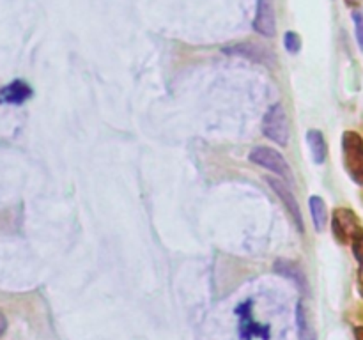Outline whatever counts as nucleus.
<instances>
[{
	"instance_id": "0eeeda50",
	"label": "nucleus",
	"mask_w": 363,
	"mask_h": 340,
	"mask_svg": "<svg viewBox=\"0 0 363 340\" xmlns=\"http://www.w3.org/2000/svg\"><path fill=\"white\" fill-rule=\"evenodd\" d=\"M254 28L255 32H259L264 38H273L277 34V18L273 0H257Z\"/></svg>"
},
{
	"instance_id": "9d476101",
	"label": "nucleus",
	"mask_w": 363,
	"mask_h": 340,
	"mask_svg": "<svg viewBox=\"0 0 363 340\" xmlns=\"http://www.w3.org/2000/svg\"><path fill=\"white\" fill-rule=\"evenodd\" d=\"M275 271L279 275L286 276V278L293 280L298 287L301 289V293L308 289L307 285V276H305V271L300 268V264L293 261H287V259H280V261L275 262Z\"/></svg>"
},
{
	"instance_id": "39448f33",
	"label": "nucleus",
	"mask_w": 363,
	"mask_h": 340,
	"mask_svg": "<svg viewBox=\"0 0 363 340\" xmlns=\"http://www.w3.org/2000/svg\"><path fill=\"white\" fill-rule=\"evenodd\" d=\"M333 236L339 243H353L357 236H360V222L351 209H335L332 218Z\"/></svg>"
},
{
	"instance_id": "1a4fd4ad",
	"label": "nucleus",
	"mask_w": 363,
	"mask_h": 340,
	"mask_svg": "<svg viewBox=\"0 0 363 340\" xmlns=\"http://www.w3.org/2000/svg\"><path fill=\"white\" fill-rule=\"evenodd\" d=\"M223 52L229 53V55L247 57V59L255 60V62H262V64H268L269 60V53L266 52L264 48H261V46L254 45V42H238V45L223 48Z\"/></svg>"
},
{
	"instance_id": "7ed1b4c3",
	"label": "nucleus",
	"mask_w": 363,
	"mask_h": 340,
	"mask_svg": "<svg viewBox=\"0 0 363 340\" xmlns=\"http://www.w3.org/2000/svg\"><path fill=\"white\" fill-rule=\"evenodd\" d=\"M250 162L255 163V165L262 166V169L269 170V172L277 174L280 179H284L286 183L293 184L294 176L293 170H291V165L287 163V159L280 154L277 149L266 147V145H259V147H254L250 151Z\"/></svg>"
},
{
	"instance_id": "423d86ee",
	"label": "nucleus",
	"mask_w": 363,
	"mask_h": 340,
	"mask_svg": "<svg viewBox=\"0 0 363 340\" xmlns=\"http://www.w3.org/2000/svg\"><path fill=\"white\" fill-rule=\"evenodd\" d=\"M266 181H268L269 188H272L273 191H275L277 195H279V198L282 200V204L286 205L287 212L291 215V218H293V222L296 223L298 230L300 232H303L305 229V223H303V215H301V209H300V204H298L296 197H294L293 190L289 188V183H286L284 179H275V177H266Z\"/></svg>"
},
{
	"instance_id": "f257e3e1",
	"label": "nucleus",
	"mask_w": 363,
	"mask_h": 340,
	"mask_svg": "<svg viewBox=\"0 0 363 340\" xmlns=\"http://www.w3.org/2000/svg\"><path fill=\"white\" fill-rule=\"evenodd\" d=\"M342 159L347 176L358 186H363V138L357 131L342 135Z\"/></svg>"
},
{
	"instance_id": "f8f14e48",
	"label": "nucleus",
	"mask_w": 363,
	"mask_h": 340,
	"mask_svg": "<svg viewBox=\"0 0 363 340\" xmlns=\"http://www.w3.org/2000/svg\"><path fill=\"white\" fill-rule=\"evenodd\" d=\"M296 328L300 340H318V333L312 326L307 308H305V303L301 300L296 305Z\"/></svg>"
},
{
	"instance_id": "ddd939ff",
	"label": "nucleus",
	"mask_w": 363,
	"mask_h": 340,
	"mask_svg": "<svg viewBox=\"0 0 363 340\" xmlns=\"http://www.w3.org/2000/svg\"><path fill=\"white\" fill-rule=\"evenodd\" d=\"M308 209H311V216L315 230L323 232L326 227V222H328V208H326V202L319 195H311L308 197Z\"/></svg>"
},
{
	"instance_id": "dca6fc26",
	"label": "nucleus",
	"mask_w": 363,
	"mask_h": 340,
	"mask_svg": "<svg viewBox=\"0 0 363 340\" xmlns=\"http://www.w3.org/2000/svg\"><path fill=\"white\" fill-rule=\"evenodd\" d=\"M354 30H357V41L360 50L363 52V11H354L353 13Z\"/></svg>"
},
{
	"instance_id": "f3484780",
	"label": "nucleus",
	"mask_w": 363,
	"mask_h": 340,
	"mask_svg": "<svg viewBox=\"0 0 363 340\" xmlns=\"http://www.w3.org/2000/svg\"><path fill=\"white\" fill-rule=\"evenodd\" d=\"M6 329H7V321H6V317H4L2 312H0V336L6 333Z\"/></svg>"
},
{
	"instance_id": "f03ea898",
	"label": "nucleus",
	"mask_w": 363,
	"mask_h": 340,
	"mask_svg": "<svg viewBox=\"0 0 363 340\" xmlns=\"http://www.w3.org/2000/svg\"><path fill=\"white\" fill-rule=\"evenodd\" d=\"M262 133L275 144L286 147L291 138V124L286 108L280 103H275L268 108L262 117Z\"/></svg>"
},
{
	"instance_id": "6e6552de",
	"label": "nucleus",
	"mask_w": 363,
	"mask_h": 340,
	"mask_svg": "<svg viewBox=\"0 0 363 340\" xmlns=\"http://www.w3.org/2000/svg\"><path fill=\"white\" fill-rule=\"evenodd\" d=\"M32 96V89L28 84L21 80L11 81L4 89H0V103H11V105H20V103L27 101Z\"/></svg>"
},
{
	"instance_id": "4468645a",
	"label": "nucleus",
	"mask_w": 363,
	"mask_h": 340,
	"mask_svg": "<svg viewBox=\"0 0 363 340\" xmlns=\"http://www.w3.org/2000/svg\"><path fill=\"white\" fill-rule=\"evenodd\" d=\"M353 254L358 261V282H360L363 294V232L353 239Z\"/></svg>"
},
{
	"instance_id": "2eb2a0df",
	"label": "nucleus",
	"mask_w": 363,
	"mask_h": 340,
	"mask_svg": "<svg viewBox=\"0 0 363 340\" xmlns=\"http://www.w3.org/2000/svg\"><path fill=\"white\" fill-rule=\"evenodd\" d=\"M284 46H286V50L291 53V55H296V53H300V50H301L300 34L294 30L286 32V34H284Z\"/></svg>"
},
{
	"instance_id": "9b49d317",
	"label": "nucleus",
	"mask_w": 363,
	"mask_h": 340,
	"mask_svg": "<svg viewBox=\"0 0 363 340\" xmlns=\"http://www.w3.org/2000/svg\"><path fill=\"white\" fill-rule=\"evenodd\" d=\"M307 145L311 149L312 159H314L315 165H323L326 162V156H328V144H326L325 135L312 128V130L307 131Z\"/></svg>"
},
{
	"instance_id": "a211bd4d",
	"label": "nucleus",
	"mask_w": 363,
	"mask_h": 340,
	"mask_svg": "<svg viewBox=\"0 0 363 340\" xmlns=\"http://www.w3.org/2000/svg\"><path fill=\"white\" fill-rule=\"evenodd\" d=\"M354 340H363V326L354 328Z\"/></svg>"
},
{
	"instance_id": "20e7f679",
	"label": "nucleus",
	"mask_w": 363,
	"mask_h": 340,
	"mask_svg": "<svg viewBox=\"0 0 363 340\" xmlns=\"http://www.w3.org/2000/svg\"><path fill=\"white\" fill-rule=\"evenodd\" d=\"M238 315V332L241 340H269L272 329L268 324L257 322L254 317V303L250 300L241 303L236 308Z\"/></svg>"
},
{
	"instance_id": "6ab92c4d",
	"label": "nucleus",
	"mask_w": 363,
	"mask_h": 340,
	"mask_svg": "<svg viewBox=\"0 0 363 340\" xmlns=\"http://www.w3.org/2000/svg\"><path fill=\"white\" fill-rule=\"evenodd\" d=\"M347 2H350V4H358V2H362V0H347Z\"/></svg>"
}]
</instances>
